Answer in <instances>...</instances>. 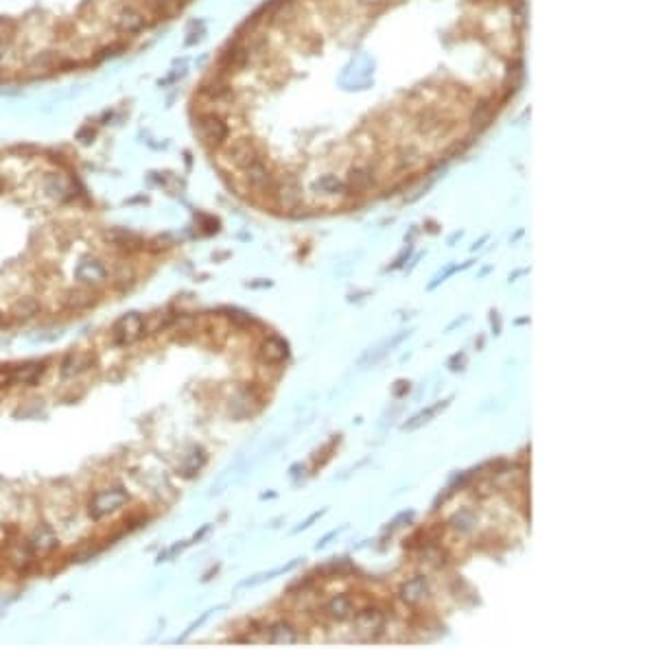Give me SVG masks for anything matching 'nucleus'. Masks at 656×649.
Returning a JSON list of instances; mask_svg holds the SVG:
<instances>
[{"instance_id": "1", "label": "nucleus", "mask_w": 656, "mask_h": 649, "mask_svg": "<svg viewBox=\"0 0 656 649\" xmlns=\"http://www.w3.org/2000/svg\"><path fill=\"white\" fill-rule=\"evenodd\" d=\"M186 0H0V86L86 71L141 40Z\"/></svg>"}, {"instance_id": "2", "label": "nucleus", "mask_w": 656, "mask_h": 649, "mask_svg": "<svg viewBox=\"0 0 656 649\" xmlns=\"http://www.w3.org/2000/svg\"><path fill=\"white\" fill-rule=\"evenodd\" d=\"M127 503H129V494L125 488L121 486L103 488L96 494H92L88 503V514L92 521H103V518L116 514V511H121Z\"/></svg>"}, {"instance_id": "3", "label": "nucleus", "mask_w": 656, "mask_h": 649, "mask_svg": "<svg viewBox=\"0 0 656 649\" xmlns=\"http://www.w3.org/2000/svg\"><path fill=\"white\" fill-rule=\"evenodd\" d=\"M110 337L116 346L125 348L145 337V315L141 313H125L116 320V324L110 330Z\"/></svg>"}, {"instance_id": "4", "label": "nucleus", "mask_w": 656, "mask_h": 649, "mask_svg": "<svg viewBox=\"0 0 656 649\" xmlns=\"http://www.w3.org/2000/svg\"><path fill=\"white\" fill-rule=\"evenodd\" d=\"M75 280L81 287H90V289H99L110 280V269L108 265L103 262L96 256H84L77 265H75Z\"/></svg>"}, {"instance_id": "5", "label": "nucleus", "mask_w": 656, "mask_h": 649, "mask_svg": "<svg viewBox=\"0 0 656 649\" xmlns=\"http://www.w3.org/2000/svg\"><path fill=\"white\" fill-rule=\"evenodd\" d=\"M94 365V354L86 352V350H77V352H68L61 363H59V377L61 379H77L81 374H86L90 367Z\"/></svg>"}, {"instance_id": "6", "label": "nucleus", "mask_w": 656, "mask_h": 649, "mask_svg": "<svg viewBox=\"0 0 656 649\" xmlns=\"http://www.w3.org/2000/svg\"><path fill=\"white\" fill-rule=\"evenodd\" d=\"M96 304V293L94 289L90 287H73V289H66L61 293V306L66 311L71 313H81V311H88Z\"/></svg>"}, {"instance_id": "7", "label": "nucleus", "mask_w": 656, "mask_h": 649, "mask_svg": "<svg viewBox=\"0 0 656 649\" xmlns=\"http://www.w3.org/2000/svg\"><path fill=\"white\" fill-rule=\"evenodd\" d=\"M46 374V363L44 361H31L24 365H16L5 374V381L14 385H36Z\"/></svg>"}, {"instance_id": "8", "label": "nucleus", "mask_w": 656, "mask_h": 649, "mask_svg": "<svg viewBox=\"0 0 656 649\" xmlns=\"http://www.w3.org/2000/svg\"><path fill=\"white\" fill-rule=\"evenodd\" d=\"M29 546L33 549L36 556H49L57 549V533L51 525H38L29 533Z\"/></svg>"}, {"instance_id": "9", "label": "nucleus", "mask_w": 656, "mask_h": 649, "mask_svg": "<svg viewBox=\"0 0 656 649\" xmlns=\"http://www.w3.org/2000/svg\"><path fill=\"white\" fill-rule=\"evenodd\" d=\"M374 175L376 170L372 164H355L348 168V175H346V190L350 193H365L374 186Z\"/></svg>"}, {"instance_id": "10", "label": "nucleus", "mask_w": 656, "mask_h": 649, "mask_svg": "<svg viewBox=\"0 0 656 649\" xmlns=\"http://www.w3.org/2000/svg\"><path fill=\"white\" fill-rule=\"evenodd\" d=\"M400 599L407 605H420L427 597H429V579L425 575H416L407 579V582L400 586Z\"/></svg>"}, {"instance_id": "11", "label": "nucleus", "mask_w": 656, "mask_h": 649, "mask_svg": "<svg viewBox=\"0 0 656 649\" xmlns=\"http://www.w3.org/2000/svg\"><path fill=\"white\" fill-rule=\"evenodd\" d=\"M258 354L265 363L269 365H278L289 357V346L281 337H267L263 344L258 346Z\"/></svg>"}, {"instance_id": "12", "label": "nucleus", "mask_w": 656, "mask_h": 649, "mask_svg": "<svg viewBox=\"0 0 656 649\" xmlns=\"http://www.w3.org/2000/svg\"><path fill=\"white\" fill-rule=\"evenodd\" d=\"M265 640L271 645H296L300 643V634L289 621H276L273 625L267 628Z\"/></svg>"}, {"instance_id": "13", "label": "nucleus", "mask_w": 656, "mask_h": 649, "mask_svg": "<svg viewBox=\"0 0 656 649\" xmlns=\"http://www.w3.org/2000/svg\"><path fill=\"white\" fill-rule=\"evenodd\" d=\"M326 612H328V617L335 619V621H348V619L355 617V603L346 595H335V597L328 599Z\"/></svg>"}, {"instance_id": "14", "label": "nucleus", "mask_w": 656, "mask_h": 649, "mask_svg": "<svg viewBox=\"0 0 656 649\" xmlns=\"http://www.w3.org/2000/svg\"><path fill=\"white\" fill-rule=\"evenodd\" d=\"M206 459H208V457H206V451L201 446H191V451L182 457V461L178 466V474L191 479V476H195L203 468Z\"/></svg>"}, {"instance_id": "15", "label": "nucleus", "mask_w": 656, "mask_h": 649, "mask_svg": "<svg viewBox=\"0 0 656 649\" xmlns=\"http://www.w3.org/2000/svg\"><path fill=\"white\" fill-rule=\"evenodd\" d=\"M42 311V302L33 295H24V297H18L11 306V315L18 317V320H31L40 315Z\"/></svg>"}, {"instance_id": "16", "label": "nucleus", "mask_w": 656, "mask_h": 649, "mask_svg": "<svg viewBox=\"0 0 656 649\" xmlns=\"http://www.w3.org/2000/svg\"><path fill=\"white\" fill-rule=\"evenodd\" d=\"M357 625L361 628V630H368V632H372V630H381V625H383V612L381 610H376V608H365V610H361L359 614H357Z\"/></svg>"}, {"instance_id": "17", "label": "nucleus", "mask_w": 656, "mask_h": 649, "mask_svg": "<svg viewBox=\"0 0 656 649\" xmlns=\"http://www.w3.org/2000/svg\"><path fill=\"white\" fill-rule=\"evenodd\" d=\"M173 313H156L151 317H145V334H156L162 330H168V326L173 324Z\"/></svg>"}, {"instance_id": "18", "label": "nucleus", "mask_w": 656, "mask_h": 649, "mask_svg": "<svg viewBox=\"0 0 656 649\" xmlns=\"http://www.w3.org/2000/svg\"><path fill=\"white\" fill-rule=\"evenodd\" d=\"M448 525H451L455 531H460V533H468V531H473L475 529V525H477V518H475V514L470 509H462V511H458V514H453L451 516V521H448Z\"/></svg>"}, {"instance_id": "19", "label": "nucleus", "mask_w": 656, "mask_h": 649, "mask_svg": "<svg viewBox=\"0 0 656 649\" xmlns=\"http://www.w3.org/2000/svg\"><path fill=\"white\" fill-rule=\"evenodd\" d=\"M444 407H446V402H435V404L427 407V409H425V412H420V414H416V416H413V418H411V420H409V422H407V424H405L403 429H405V431L418 429L420 424L429 422V420H431V418H433V416H435V414L440 412V409H444Z\"/></svg>"}, {"instance_id": "20", "label": "nucleus", "mask_w": 656, "mask_h": 649, "mask_svg": "<svg viewBox=\"0 0 656 649\" xmlns=\"http://www.w3.org/2000/svg\"><path fill=\"white\" fill-rule=\"evenodd\" d=\"M316 186L322 195H341L343 190H346V184H343L341 180H337L335 175H322L316 182Z\"/></svg>"}, {"instance_id": "21", "label": "nucleus", "mask_w": 656, "mask_h": 649, "mask_svg": "<svg viewBox=\"0 0 656 649\" xmlns=\"http://www.w3.org/2000/svg\"><path fill=\"white\" fill-rule=\"evenodd\" d=\"M420 162V153L413 149V147H409V149H405L403 153H400V158H398V164L405 168V166H413V164H418Z\"/></svg>"}, {"instance_id": "22", "label": "nucleus", "mask_w": 656, "mask_h": 649, "mask_svg": "<svg viewBox=\"0 0 656 649\" xmlns=\"http://www.w3.org/2000/svg\"><path fill=\"white\" fill-rule=\"evenodd\" d=\"M230 322H234L236 326H250L254 320H252V315H248V313H241V311H230Z\"/></svg>"}, {"instance_id": "23", "label": "nucleus", "mask_w": 656, "mask_h": 649, "mask_svg": "<svg viewBox=\"0 0 656 649\" xmlns=\"http://www.w3.org/2000/svg\"><path fill=\"white\" fill-rule=\"evenodd\" d=\"M322 514H324V509H322V511H316V514H313V516H308V521H306V523H304L302 527H298L296 531H300V529H306V527H308L311 523H313V521H318V518H320Z\"/></svg>"}, {"instance_id": "24", "label": "nucleus", "mask_w": 656, "mask_h": 649, "mask_svg": "<svg viewBox=\"0 0 656 649\" xmlns=\"http://www.w3.org/2000/svg\"><path fill=\"white\" fill-rule=\"evenodd\" d=\"M398 385H400V387H396V389H394V396H403L405 392H409V383H405V381H400Z\"/></svg>"}, {"instance_id": "25", "label": "nucleus", "mask_w": 656, "mask_h": 649, "mask_svg": "<svg viewBox=\"0 0 656 649\" xmlns=\"http://www.w3.org/2000/svg\"><path fill=\"white\" fill-rule=\"evenodd\" d=\"M493 328H495V334H499V330H501V324H499V317H497V313H493Z\"/></svg>"}, {"instance_id": "26", "label": "nucleus", "mask_w": 656, "mask_h": 649, "mask_svg": "<svg viewBox=\"0 0 656 649\" xmlns=\"http://www.w3.org/2000/svg\"><path fill=\"white\" fill-rule=\"evenodd\" d=\"M359 3H365V5H381L385 0H359Z\"/></svg>"}, {"instance_id": "27", "label": "nucleus", "mask_w": 656, "mask_h": 649, "mask_svg": "<svg viewBox=\"0 0 656 649\" xmlns=\"http://www.w3.org/2000/svg\"><path fill=\"white\" fill-rule=\"evenodd\" d=\"M0 324H3V313H0Z\"/></svg>"}]
</instances>
